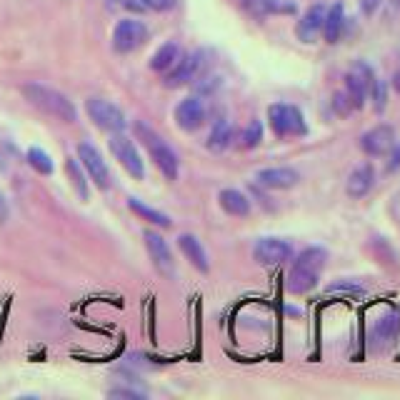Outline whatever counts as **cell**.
<instances>
[{"label": "cell", "instance_id": "1", "mask_svg": "<svg viewBox=\"0 0 400 400\" xmlns=\"http://www.w3.org/2000/svg\"><path fill=\"white\" fill-rule=\"evenodd\" d=\"M21 90L28 103H33L43 113L53 115V118L63 120V123H75L78 120V110L73 105V100H68V95H63L56 88L43 85V83H26Z\"/></svg>", "mask_w": 400, "mask_h": 400}, {"label": "cell", "instance_id": "2", "mask_svg": "<svg viewBox=\"0 0 400 400\" xmlns=\"http://www.w3.org/2000/svg\"><path fill=\"white\" fill-rule=\"evenodd\" d=\"M135 135L143 140V145L148 148V153H150V160H153L155 168L165 175V180H170V183H173V180H178L180 163H178V155H175V150L170 148V145L165 143V140L160 138V135L155 133L148 123H143V120H138V123H135Z\"/></svg>", "mask_w": 400, "mask_h": 400}, {"label": "cell", "instance_id": "3", "mask_svg": "<svg viewBox=\"0 0 400 400\" xmlns=\"http://www.w3.org/2000/svg\"><path fill=\"white\" fill-rule=\"evenodd\" d=\"M268 123H270V130L278 138H300V135L308 133V125H305L300 108L290 103H273L268 108Z\"/></svg>", "mask_w": 400, "mask_h": 400}, {"label": "cell", "instance_id": "4", "mask_svg": "<svg viewBox=\"0 0 400 400\" xmlns=\"http://www.w3.org/2000/svg\"><path fill=\"white\" fill-rule=\"evenodd\" d=\"M85 113H88V118H90L100 130H105V133H125V125H128L125 113L115 103H110V100L90 98L85 103Z\"/></svg>", "mask_w": 400, "mask_h": 400}, {"label": "cell", "instance_id": "5", "mask_svg": "<svg viewBox=\"0 0 400 400\" xmlns=\"http://www.w3.org/2000/svg\"><path fill=\"white\" fill-rule=\"evenodd\" d=\"M108 148H110V153H113V158L125 168V173H130L135 180L145 178V163H143V158H140L135 143L128 138V135L125 133H110Z\"/></svg>", "mask_w": 400, "mask_h": 400}, {"label": "cell", "instance_id": "6", "mask_svg": "<svg viewBox=\"0 0 400 400\" xmlns=\"http://www.w3.org/2000/svg\"><path fill=\"white\" fill-rule=\"evenodd\" d=\"M78 160H80V165L85 168L88 178H90L98 188H100V190L110 188V170H108L103 155H100V150H98L95 145L88 143V140L78 143Z\"/></svg>", "mask_w": 400, "mask_h": 400}, {"label": "cell", "instance_id": "7", "mask_svg": "<svg viewBox=\"0 0 400 400\" xmlns=\"http://www.w3.org/2000/svg\"><path fill=\"white\" fill-rule=\"evenodd\" d=\"M145 41H148V28H145V23L133 21V18H123V21L115 23V28H113L115 53H133V51H138Z\"/></svg>", "mask_w": 400, "mask_h": 400}, {"label": "cell", "instance_id": "8", "mask_svg": "<svg viewBox=\"0 0 400 400\" xmlns=\"http://www.w3.org/2000/svg\"><path fill=\"white\" fill-rule=\"evenodd\" d=\"M373 70H370L365 63H355L353 68L348 70V75H345V93H348L350 103H353V108H363L365 105V98L370 95V85H373Z\"/></svg>", "mask_w": 400, "mask_h": 400}, {"label": "cell", "instance_id": "9", "mask_svg": "<svg viewBox=\"0 0 400 400\" xmlns=\"http://www.w3.org/2000/svg\"><path fill=\"white\" fill-rule=\"evenodd\" d=\"M293 258V246L283 238H260L253 246V260L258 265H280Z\"/></svg>", "mask_w": 400, "mask_h": 400}, {"label": "cell", "instance_id": "10", "mask_svg": "<svg viewBox=\"0 0 400 400\" xmlns=\"http://www.w3.org/2000/svg\"><path fill=\"white\" fill-rule=\"evenodd\" d=\"M393 145H395L393 125L380 123L360 135V150H363L365 155H370V158H383V155L390 153Z\"/></svg>", "mask_w": 400, "mask_h": 400}, {"label": "cell", "instance_id": "11", "mask_svg": "<svg viewBox=\"0 0 400 400\" xmlns=\"http://www.w3.org/2000/svg\"><path fill=\"white\" fill-rule=\"evenodd\" d=\"M203 120H206V105H203L200 98L190 95L175 105V123H178V128L185 130V133L198 130L200 125H203Z\"/></svg>", "mask_w": 400, "mask_h": 400}, {"label": "cell", "instance_id": "12", "mask_svg": "<svg viewBox=\"0 0 400 400\" xmlns=\"http://www.w3.org/2000/svg\"><path fill=\"white\" fill-rule=\"evenodd\" d=\"M143 241H145V248H148V253H150V260H153V265L158 268L163 275H173L175 263H173V253H170L165 238L160 236V233H155V231H145Z\"/></svg>", "mask_w": 400, "mask_h": 400}, {"label": "cell", "instance_id": "13", "mask_svg": "<svg viewBox=\"0 0 400 400\" xmlns=\"http://www.w3.org/2000/svg\"><path fill=\"white\" fill-rule=\"evenodd\" d=\"M200 58H203V53L180 58V60L168 70L163 83L168 88H180V85H185V83H193L195 78L200 75Z\"/></svg>", "mask_w": 400, "mask_h": 400}, {"label": "cell", "instance_id": "14", "mask_svg": "<svg viewBox=\"0 0 400 400\" xmlns=\"http://www.w3.org/2000/svg\"><path fill=\"white\" fill-rule=\"evenodd\" d=\"M325 11L328 8L320 6V3H315V6H310L308 11H305V16L298 21L295 26V36L298 41L303 43H315V38L323 33V21H325Z\"/></svg>", "mask_w": 400, "mask_h": 400}, {"label": "cell", "instance_id": "15", "mask_svg": "<svg viewBox=\"0 0 400 400\" xmlns=\"http://www.w3.org/2000/svg\"><path fill=\"white\" fill-rule=\"evenodd\" d=\"M256 180L268 190H290L300 183V173L295 168H265L258 170Z\"/></svg>", "mask_w": 400, "mask_h": 400}, {"label": "cell", "instance_id": "16", "mask_svg": "<svg viewBox=\"0 0 400 400\" xmlns=\"http://www.w3.org/2000/svg\"><path fill=\"white\" fill-rule=\"evenodd\" d=\"M373 183H375V170L370 163H363L358 165V168L350 173L348 183H345V193L350 195V198H365V195L373 190Z\"/></svg>", "mask_w": 400, "mask_h": 400}, {"label": "cell", "instance_id": "17", "mask_svg": "<svg viewBox=\"0 0 400 400\" xmlns=\"http://www.w3.org/2000/svg\"><path fill=\"white\" fill-rule=\"evenodd\" d=\"M178 248L183 251L185 260H190V265H193L195 270H200V273L211 270V263H208L206 248L200 246V241L195 236H190V233H183V236L178 238Z\"/></svg>", "mask_w": 400, "mask_h": 400}, {"label": "cell", "instance_id": "18", "mask_svg": "<svg viewBox=\"0 0 400 400\" xmlns=\"http://www.w3.org/2000/svg\"><path fill=\"white\" fill-rule=\"evenodd\" d=\"M218 203L221 208L228 213V216H236V218H246L251 216V200H248L246 193L236 188H226L218 193Z\"/></svg>", "mask_w": 400, "mask_h": 400}, {"label": "cell", "instance_id": "19", "mask_svg": "<svg viewBox=\"0 0 400 400\" xmlns=\"http://www.w3.org/2000/svg\"><path fill=\"white\" fill-rule=\"evenodd\" d=\"M318 278H320V273L293 265L290 273H288L285 288H288V293H293V295H305V293H310L315 285H318Z\"/></svg>", "mask_w": 400, "mask_h": 400}, {"label": "cell", "instance_id": "20", "mask_svg": "<svg viewBox=\"0 0 400 400\" xmlns=\"http://www.w3.org/2000/svg\"><path fill=\"white\" fill-rule=\"evenodd\" d=\"M243 8L256 18L275 16V13H295V6L285 3V0H243Z\"/></svg>", "mask_w": 400, "mask_h": 400}, {"label": "cell", "instance_id": "21", "mask_svg": "<svg viewBox=\"0 0 400 400\" xmlns=\"http://www.w3.org/2000/svg\"><path fill=\"white\" fill-rule=\"evenodd\" d=\"M343 26H345V13H343V6L340 3H335V6H330L328 11H325V21H323V38L325 43H338L340 36H343Z\"/></svg>", "mask_w": 400, "mask_h": 400}, {"label": "cell", "instance_id": "22", "mask_svg": "<svg viewBox=\"0 0 400 400\" xmlns=\"http://www.w3.org/2000/svg\"><path fill=\"white\" fill-rule=\"evenodd\" d=\"M180 58H183L180 48L175 46V43H165V46H160L158 51L153 53V58H150V68H153L155 73H168Z\"/></svg>", "mask_w": 400, "mask_h": 400}, {"label": "cell", "instance_id": "23", "mask_svg": "<svg viewBox=\"0 0 400 400\" xmlns=\"http://www.w3.org/2000/svg\"><path fill=\"white\" fill-rule=\"evenodd\" d=\"M231 140H233V125H231V120H226V118L216 120V125H213L211 135H208V148H211L213 153H223V150L231 145Z\"/></svg>", "mask_w": 400, "mask_h": 400}, {"label": "cell", "instance_id": "24", "mask_svg": "<svg viewBox=\"0 0 400 400\" xmlns=\"http://www.w3.org/2000/svg\"><path fill=\"white\" fill-rule=\"evenodd\" d=\"M325 260H328V251H325V248H318V246H310L295 258L293 265L305 268V270H313V273H320L325 268Z\"/></svg>", "mask_w": 400, "mask_h": 400}, {"label": "cell", "instance_id": "25", "mask_svg": "<svg viewBox=\"0 0 400 400\" xmlns=\"http://www.w3.org/2000/svg\"><path fill=\"white\" fill-rule=\"evenodd\" d=\"M65 173H68V178H70L73 188H75L78 198H80V200L90 198V190H88V180H85V168L80 165V160H78V158H65Z\"/></svg>", "mask_w": 400, "mask_h": 400}, {"label": "cell", "instance_id": "26", "mask_svg": "<svg viewBox=\"0 0 400 400\" xmlns=\"http://www.w3.org/2000/svg\"><path fill=\"white\" fill-rule=\"evenodd\" d=\"M128 206H130V211H133L135 216H140L143 221L153 223V226L165 228V231H168V228L173 226V221H170V218L165 216V213H160V211H155V208L145 206V203H140L138 198H130V200H128Z\"/></svg>", "mask_w": 400, "mask_h": 400}, {"label": "cell", "instance_id": "27", "mask_svg": "<svg viewBox=\"0 0 400 400\" xmlns=\"http://www.w3.org/2000/svg\"><path fill=\"white\" fill-rule=\"evenodd\" d=\"M398 333V313H388L385 318L378 320L373 330V340L375 343H390Z\"/></svg>", "mask_w": 400, "mask_h": 400}, {"label": "cell", "instance_id": "28", "mask_svg": "<svg viewBox=\"0 0 400 400\" xmlns=\"http://www.w3.org/2000/svg\"><path fill=\"white\" fill-rule=\"evenodd\" d=\"M26 160H28V165H31L33 170H38L41 175H53V170H56L53 158L43 148H31L26 153Z\"/></svg>", "mask_w": 400, "mask_h": 400}, {"label": "cell", "instance_id": "29", "mask_svg": "<svg viewBox=\"0 0 400 400\" xmlns=\"http://www.w3.org/2000/svg\"><path fill=\"white\" fill-rule=\"evenodd\" d=\"M260 140H263V125H260V120H253V123L243 130L241 145L246 150H253V148H258V145H260Z\"/></svg>", "mask_w": 400, "mask_h": 400}, {"label": "cell", "instance_id": "30", "mask_svg": "<svg viewBox=\"0 0 400 400\" xmlns=\"http://www.w3.org/2000/svg\"><path fill=\"white\" fill-rule=\"evenodd\" d=\"M370 98H373L375 113H383L385 105H388V85H385L383 80H373V85H370Z\"/></svg>", "mask_w": 400, "mask_h": 400}, {"label": "cell", "instance_id": "31", "mask_svg": "<svg viewBox=\"0 0 400 400\" xmlns=\"http://www.w3.org/2000/svg\"><path fill=\"white\" fill-rule=\"evenodd\" d=\"M333 110L340 115V118H348L350 113H353V103H350L348 93H335L333 95Z\"/></svg>", "mask_w": 400, "mask_h": 400}, {"label": "cell", "instance_id": "32", "mask_svg": "<svg viewBox=\"0 0 400 400\" xmlns=\"http://www.w3.org/2000/svg\"><path fill=\"white\" fill-rule=\"evenodd\" d=\"M148 13H165L175 6V0H140Z\"/></svg>", "mask_w": 400, "mask_h": 400}, {"label": "cell", "instance_id": "33", "mask_svg": "<svg viewBox=\"0 0 400 400\" xmlns=\"http://www.w3.org/2000/svg\"><path fill=\"white\" fill-rule=\"evenodd\" d=\"M328 293H350V295H363V288L360 285H350V283H333L328 288Z\"/></svg>", "mask_w": 400, "mask_h": 400}, {"label": "cell", "instance_id": "34", "mask_svg": "<svg viewBox=\"0 0 400 400\" xmlns=\"http://www.w3.org/2000/svg\"><path fill=\"white\" fill-rule=\"evenodd\" d=\"M380 3H383V0H360V11H363V16L370 18L380 8Z\"/></svg>", "mask_w": 400, "mask_h": 400}, {"label": "cell", "instance_id": "35", "mask_svg": "<svg viewBox=\"0 0 400 400\" xmlns=\"http://www.w3.org/2000/svg\"><path fill=\"white\" fill-rule=\"evenodd\" d=\"M390 160H388V170H398L400 168V145L395 143L393 148H390Z\"/></svg>", "mask_w": 400, "mask_h": 400}, {"label": "cell", "instance_id": "36", "mask_svg": "<svg viewBox=\"0 0 400 400\" xmlns=\"http://www.w3.org/2000/svg\"><path fill=\"white\" fill-rule=\"evenodd\" d=\"M8 213H11L8 211V200H6V195L0 193V226L8 221Z\"/></svg>", "mask_w": 400, "mask_h": 400}, {"label": "cell", "instance_id": "37", "mask_svg": "<svg viewBox=\"0 0 400 400\" xmlns=\"http://www.w3.org/2000/svg\"><path fill=\"white\" fill-rule=\"evenodd\" d=\"M110 395H113V398H140L133 390H110Z\"/></svg>", "mask_w": 400, "mask_h": 400}, {"label": "cell", "instance_id": "38", "mask_svg": "<svg viewBox=\"0 0 400 400\" xmlns=\"http://www.w3.org/2000/svg\"><path fill=\"white\" fill-rule=\"evenodd\" d=\"M393 88H395V93H398V95H400V70L393 75Z\"/></svg>", "mask_w": 400, "mask_h": 400}]
</instances>
